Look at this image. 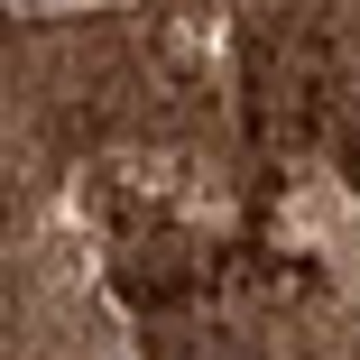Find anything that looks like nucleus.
Returning <instances> with one entry per match:
<instances>
[{"label":"nucleus","instance_id":"1","mask_svg":"<svg viewBox=\"0 0 360 360\" xmlns=\"http://www.w3.org/2000/svg\"><path fill=\"white\" fill-rule=\"evenodd\" d=\"M111 277H120V296L129 305H185L194 286H203V250L185 240V231H158V222H139L129 240H120V259H111Z\"/></svg>","mask_w":360,"mask_h":360}]
</instances>
